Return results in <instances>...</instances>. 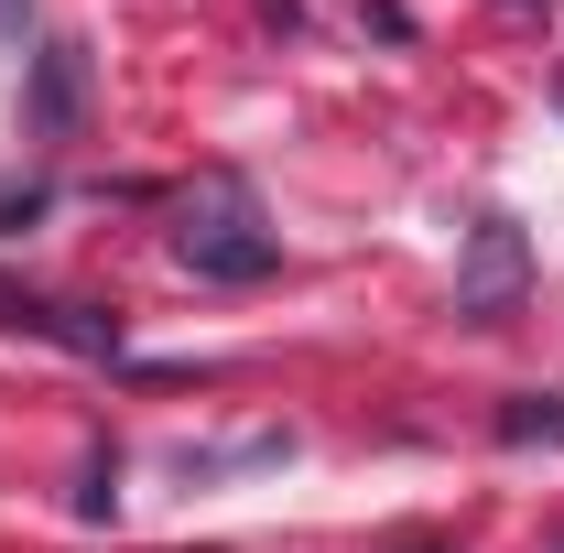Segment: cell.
<instances>
[{"label": "cell", "mask_w": 564, "mask_h": 553, "mask_svg": "<svg viewBox=\"0 0 564 553\" xmlns=\"http://www.w3.org/2000/svg\"><path fill=\"white\" fill-rule=\"evenodd\" d=\"M163 239H174V261L196 282H272L282 272V228L261 217L250 174H228V163L174 196V228H163Z\"/></svg>", "instance_id": "cell-1"}, {"label": "cell", "mask_w": 564, "mask_h": 553, "mask_svg": "<svg viewBox=\"0 0 564 553\" xmlns=\"http://www.w3.org/2000/svg\"><path fill=\"white\" fill-rule=\"evenodd\" d=\"M521 304H532V239L521 217H478L456 261V326H510Z\"/></svg>", "instance_id": "cell-2"}, {"label": "cell", "mask_w": 564, "mask_h": 553, "mask_svg": "<svg viewBox=\"0 0 564 553\" xmlns=\"http://www.w3.org/2000/svg\"><path fill=\"white\" fill-rule=\"evenodd\" d=\"M22 131L33 141H76L87 131V44H76V33H55V44L33 55V76H22Z\"/></svg>", "instance_id": "cell-3"}, {"label": "cell", "mask_w": 564, "mask_h": 553, "mask_svg": "<svg viewBox=\"0 0 564 553\" xmlns=\"http://www.w3.org/2000/svg\"><path fill=\"white\" fill-rule=\"evenodd\" d=\"M44 347H66V358H120V315H109V304H76V293H55Z\"/></svg>", "instance_id": "cell-4"}, {"label": "cell", "mask_w": 564, "mask_h": 553, "mask_svg": "<svg viewBox=\"0 0 564 553\" xmlns=\"http://www.w3.org/2000/svg\"><path fill=\"white\" fill-rule=\"evenodd\" d=\"M489 434L510 445V456H532V445H564V391H510L489 413Z\"/></svg>", "instance_id": "cell-5"}, {"label": "cell", "mask_w": 564, "mask_h": 553, "mask_svg": "<svg viewBox=\"0 0 564 553\" xmlns=\"http://www.w3.org/2000/svg\"><path fill=\"white\" fill-rule=\"evenodd\" d=\"M44 315H55V293H33L22 272H0V337H44Z\"/></svg>", "instance_id": "cell-6"}, {"label": "cell", "mask_w": 564, "mask_h": 553, "mask_svg": "<svg viewBox=\"0 0 564 553\" xmlns=\"http://www.w3.org/2000/svg\"><path fill=\"white\" fill-rule=\"evenodd\" d=\"M76 521H120V456H109V445H98L87 478H76Z\"/></svg>", "instance_id": "cell-7"}, {"label": "cell", "mask_w": 564, "mask_h": 553, "mask_svg": "<svg viewBox=\"0 0 564 553\" xmlns=\"http://www.w3.org/2000/svg\"><path fill=\"white\" fill-rule=\"evenodd\" d=\"M44 207H55V185H0V239L44 228Z\"/></svg>", "instance_id": "cell-8"}, {"label": "cell", "mask_w": 564, "mask_h": 553, "mask_svg": "<svg viewBox=\"0 0 564 553\" xmlns=\"http://www.w3.org/2000/svg\"><path fill=\"white\" fill-rule=\"evenodd\" d=\"M358 22H369V33H380V44H413V11H402V0H369V11H358Z\"/></svg>", "instance_id": "cell-9"}]
</instances>
